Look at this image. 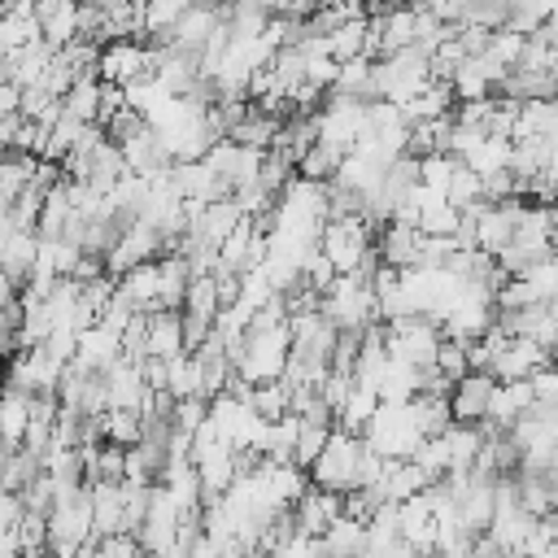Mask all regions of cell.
I'll list each match as a JSON object with an SVG mask.
<instances>
[{
    "mask_svg": "<svg viewBox=\"0 0 558 558\" xmlns=\"http://www.w3.org/2000/svg\"><path fill=\"white\" fill-rule=\"evenodd\" d=\"M362 440H366L379 458H401V462H410V458L418 453V445H423V432H418V423H414V414H410V401H401V405L379 401V410H375V418L366 423Z\"/></svg>",
    "mask_w": 558,
    "mask_h": 558,
    "instance_id": "6da1fadb",
    "label": "cell"
},
{
    "mask_svg": "<svg viewBox=\"0 0 558 558\" xmlns=\"http://www.w3.org/2000/svg\"><path fill=\"white\" fill-rule=\"evenodd\" d=\"M362 453H366V440H362V436H353V432H344V427H331L323 453L314 458V466H310L305 475H310V484H318V488L349 493V488H357Z\"/></svg>",
    "mask_w": 558,
    "mask_h": 558,
    "instance_id": "7a4b0ae2",
    "label": "cell"
},
{
    "mask_svg": "<svg viewBox=\"0 0 558 558\" xmlns=\"http://www.w3.org/2000/svg\"><path fill=\"white\" fill-rule=\"evenodd\" d=\"M318 248L331 257V266L340 275L362 270L375 257V227L366 218H327V227L318 235Z\"/></svg>",
    "mask_w": 558,
    "mask_h": 558,
    "instance_id": "3957f363",
    "label": "cell"
},
{
    "mask_svg": "<svg viewBox=\"0 0 558 558\" xmlns=\"http://www.w3.org/2000/svg\"><path fill=\"white\" fill-rule=\"evenodd\" d=\"M493 392H497V375L488 371H466L453 388H449V410H453V423H488V410H493Z\"/></svg>",
    "mask_w": 558,
    "mask_h": 558,
    "instance_id": "277c9868",
    "label": "cell"
},
{
    "mask_svg": "<svg viewBox=\"0 0 558 558\" xmlns=\"http://www.w3.org/2000/svg\"><path fill=\"white\" fill-rule=\"evenodd\" d=\"M105 384H109V410H140V414H148L153 388L144 384V371H140V362H131V357H118V362L105 371Z\"/></svg>",
    "mask_w": 558,
    "mask_h": 558,
    "instance_id": "5b68a950",
    "label": "cell"
},
{
    "mask_svg": "<svg viewBox=\"0 0 558 558\" xmlns=\"http://www.w3.org/2000/svg\"><path fill=\"white\" fill-rule=\"evenodd\" d=\"M292 514H296V532H301V536H323V532L344 514V493H331V488L310 484V488L301 493V501L292 506Z\"/></svg>",
    "mask_w": 558,
    "mask_h": 558,
    "instance_id": "8992f818",
    "label": "cell"
},
{
    "mask_svg": "<svg viewBox=\"0 0 558 558\" xmlns=\"http://www.w3.org/2000/svg\"><path fill=\"white\" fill-rule=\"evenodd\" d=\"M375 253L384 266L392 270H410L423 262V231L418 227H405V222H384L375 231Z\"/></svg>",
    "mask_w": 558,
    "mask_h": 558,
    "instance_id": "52a82bcc",
    "label": "cell"
},
{
    "mask_svg": "<svg viewBox=\"0 0 558 558\" xmlns=\"http://www.w3.org/2000/svg\"><path fill=\"white\" fill-rule=\"evenodd\" d=\"M541 366H549V353L532 336H506V344L493 362V375L497 379H532Z\"/></svg>",
    "mask_w": 558,
    "mask_h": 558,
    "instance_id": "ba28073f",
    "label": "cell"
},
{
    "mask_svg": "<svg viewBox=\"0 0 558 558\" xmlns=\"http://www.w3.org/2000/svg\"><path fill=\"white\" fill-rule=\"evenodd\" d=\"M148 357H179L187 353V336H183V310H148V336H144Z\"/></svg>",
    "mask_w": 558,
    "mask_h": 558,
    "instance_id": "9c48e42d",
    "label": "cell"
},
{
    "mask_svg": "<svg viewBox=\"0 0 558 558\" xmlns=\"http://www.w3.org/2000/svg\"><path fill=\"white\" fill-rule=\"evenodd\" d=\"M536 401V392H532V379H497V392H493V410H488V423L493 427H501V432H510L519 418H523V410Z\"/></svg>",
    "mask_w": 558,
    "mask_h": 558,
    "instance_id": "30bf717a",
    "label": "cell"
},
{
    "mask_svg": "<svg viewBox=\"0 0 558 558\" xmlns=\"http://www.w3.org/2000/svg\"><path fill=\"white\" fill-rule=\"evenodd\" d=\"M118 292H122L135 310H157V292H161V266H157V257L131 266L126 275H118Z\"/></svg>",
    "mask_w": 558,
    "mask_h": 558,
    "instance_id": "8fae6325",
    "label": "cell"
},
{
    "mask_svg": "<svg viewBox=\"0 0 558 558\" xmlns=\"http://www.w3.org/2000/svg\"><path fill=\"white\" fill-rule=\"evenodd\" d=\"M83 366H92V371H109L118 357H122V336L118 331H109L105 323H96V327H87L83 336H78V353H74Z\"/></svg>",
    "mask_w": 558,
    "mask_h": 558,
    "instance_id": "7c38bea8",
    "label": "cell"
},
{
    "mask_svg": "<svg viewBox=\"0 0 558 558\" xmlns=\"http://www.w3.org/2000/svg\"><path fill=\"white\" fill-rule=\"evenodd\" d=\"M35 253H39V231H13L9 244H4V257H0V270L13 275L26 288L31 266H35Z\"/></svg>",
    "mask_w": 558,
    "mask_h": 558,
    "instance_id": "4fadbf2b",
    "label": "cell"
},
{
    "mask_svg": "<svg viewBox=\"0 0 558 558\" xmlns=\"http://www.w3.org/2000/svg\"><path fill=\"white\" fill-rule=\"evenodd\" d=\"M248 405L266 418V423H275V418H283L288 410H292V384L279 375V379H266V384H253L248 388Z\"/></svg>",
    "mask_w": 558,
    "mask_h": 558,
    "instance_id": "5bb4252c",
    "label": "cell"
},
{
    "mask_svg": "<svg viewBox=\"0 0 558 558\" xmlns=\"http://www.w3.org/2000/svg\"><path fill=\"white\" fill-rule=\"evenodd\" d=\"M375 410H379V392H375V388H366V384H353L349 401H344V405H340V414H336V427H344V432L362 436V432H366V423L375 418Z\"/></svg>",
    "mask_w": 558,
    "mask_h": 558,
    "instance_id": "9a60e30c",
    "label": "cell"
},
{
    "mask_svg": "<svg viewBox=\"0 0 558 558\" xmlns=\"http://www.w3.org/2000/svg\"><path fill=\"white\" fill-rule=\"evenodd\" d=\"M26 427H31V397L26 392H4V401H0V440L22 445Z\"/></svg>",
    "mask_w": 558,
    "mask_h": 558,
    "instance_id": "2e32d148",
    "label": "cell"
},
{
    "mask_svg": "<svg viewBox=\"0 0 558 558\" xmlns=\"http://www.w3.org/2000/svg\"><path fill=\"white\" fill-rule=\"evenodd\" d=\"M61 105H65V113H74V118L96 122V113H100V74L78 78V83H74V87L61 96Z\"/></svg>",
    "mask_w": 558,
    "mask_h": 558,
    "instance_id": "e0dca14e",
    "label": "cell"
},
{
    "mask_svg": "<svg viewBox=\"0 0 558 558\" xmlns=\"http://www.w3.org/2000/svg\"><path fill=\"white\" fill-rule=\"evenodd\" d=\"M170 392H174V401H183V397H205V392H201V362H196V353L170 357Z\"/></svg>",
    "mask_w": 558,
    "mask_h": 558,
    "instance_id": "ac0fdd59",
    "label": "cell"
},
{
    "mask_svg": "<svg viewBox=\"0 0 558 558\" xmlns=\"http://www.w3.org/2000/svg\"><path fill=\"white\" fill-rule=\"evenodd\" d=\"M327 436H331V427H327V423H314V418H301V432H296V449H292V462H296L301 471H310V466H314V458L323 453V445H327Z\"/></svg>",
    "mask_w": 558,
    "mask_h": 558,
    "instance_id": "d6986e66",
    "label": "cell"
},
{
    "mask_svg": "<svg viewBox=\"0 0 558 558\" xmlns=\"http://www.w3.org/2000/svg\"><path fill=\"white\" fill-rule=\"evenodd\" d=\"M449 384H458L466 371H471V357H466V340H440V349H436V362H432Z\"/></svg>",
    "mask_w": 558,
    "mask_h": 558,
    "instance_id": "ffe728a7",
    "label": "cell"
},
{
    "mask_svg": "<svg viewBox=\"0 0 558 558\" xmlns=\"http://www.w3.org/2000/svg\"><path fill=\"white\" fill-rule=\"evenodd\" d=\"M532 392H536V401L558 405V366H541V371L532 375Z\"/></svg>",
    "mask_w": 558,
    "mask_h": 558,
    "instance_id": "44dd1931",
    "label": "cell"
},
{
    "mask_svg": "<svg viewBox=\"0 0 558 558\" xmlns=\"http://www.w3.org/2000/svg\"><path fill=\"white\" fill-rule=\"evenodd\" d=\"M22 519H26L22 493H13V488H0V527H17Z\"/></svg>",
    "mask_w": 558,
    "mask_h": 558,
    "instance_id": "7402d4cb",
    "label": "cell"
},
{
    "mask_svg": "<svg viewBox=\"0 0 558 558\" xmlns=\"http://www.w3.org/2000/svg\"><path fill=\"white\" fill-rule=\"evenodd\" d=\"M17 301H22V283L0 270V310H9V305H17Z\"/></svg>",
    "mask_w": 558,
    "mask_h": 558,
    "instance_id": "603a6c76",
    "label": "cell"
},
{
    "mask_svg": "<svg viewBox=\"0 0 558 558\" xmlns=\"http://www.w3.org/2000/svg\"><path fill=\"white\" fill-rule=\"evenodd\" d=\"M4 392H9V384H4V362H0V401H4Z\"/></svg>",
    "mask_w": 558,
    "mask_h": 558,
    "instance_id": "cb8c5ba5",
    "label": "cell"
},
{
    "mask_svg": "<svg viewBox=\"0 0 558 558\" xmlns=\"http://www.w3.org/2000/svg\"><path fill=\"white\" fill-rule=\"evenodd\" d=\"M549 366H558V353H549Z\"/></svg>",
    "mask_w": 558,
    "mask_h": 558,
    "instance_id": "d4e9b609",
    "label": "cell"
},
{
    "mask_svg": "<svg viewBox=\"0 0 558 558\" xmlns=\"http://www.w3.org/2000/svg\"><path fill=\"white\" fill-rule=\"evenodd\" d=\"M506 558H527V554H506Z\"/></svg>",
    "mask_w": 558,
    "mask_h": 558,
    "instance_id": "484cf974",
    "label": "cell"
},
{
    "mask_svg": "<svg viewBox=\"0 0 558 558\" xmlns=\"http://www.w3.org/2000/svg\"><path fill=\"white\" fill-rule=\"evenodd\" d=\"M39 558H52V554H39Z\"/></svg>",
    "mask_w": 558,
    "mask_h": 558,
    "instance_id": "4316f807",
    "label": "cell"
},
{
    "mask_svg": "<svg viewBox=\"0 0 558 558\" xmlns=\"http://www.w3.org/2000/svg\"><path fill=\"white\" fill-rule=\"evenodd\" d=\"M554 105H558V96H554Z\"/></svg>",
    "mask_w": 558,
    "mask_h": 558,
    "instance_id": "83f0119b",
    "label": "cell"
}]
</instances>
